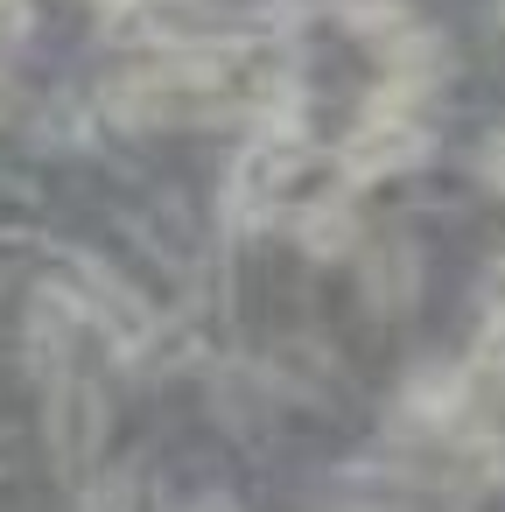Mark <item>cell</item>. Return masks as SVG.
I'll list each match as a JSON object with an SVG mask.
<instances>
[{
  "instance_id": "obj_9",
  "label": "cell",
  "mask_w": 505,
  "mask_h": 512,
  "mask_svg": "<svg viewBox=\"0 0 505 512\" xmlns=\"http://www.w3.org/2000/svg\"><path fill=\"white\" fill-rule=\"evenodd\" d=\"M29 29H36V0H0V50L29 43Z\"/></svg>"
},
{
  "instance_id": "obj_7",
  "label": "cell",
  "mask_w": 505,
  "mask_h": 512,
  "mask_svg": "<svg viewBox=\"0 0 505 512\" xmlns=\"http://www.w3.org/2000/svg\"><path fill=\"white\" fill-rule=\"evenodd\" d=\"M470 379H491L505 393V316H484L477 323V344H470Z\"/></svg>"
},
{
  "instance_id": "obj_4",
  "label": "cell",
  "mask_w": 505,
  "mask_h": 512,
  "mask_svg": "<svg viewBox=\"0 0 505 512\" xmlns=\"http://www.w3.org/2000/svg\"><path fill=\"white\" fill-rule=\"evenodd\" d=\"M295 239H302L316 260H337V253H351V246H358V211H351V197H316V204H302V225H295Z\"/></svg>"
},
{
  "instance_id": "obj_11",
  "label": "cell",
  "mask_w": 505,
  "mask_h": 512,
  "mask_svg": "<svg viewBox=\"0 0 505 512\" xmlns=\"http://www.w3.org/2000/svg\"><path fill=\"white\" fill-rule=\"evenodd\" d=\"M477 169H484V183H491V190H505V134H491V141H484V162H477Z\"/></svg>"
},
{
  "instance_id": "obj_2",
  "label": "cell",
  "mask_w": 505,
  "mask_h": 512,
  "mask_svg": "<svg viewBox=\"0 0 505 512\" xmlns=\"http://www.w3.org/2000/svg\"><path fill=\"white\" fill-rule=\"evenodd\" d=\"M428 155H435V134L414 113H365L337 148V176L344 183H386V176H400Z\"/></svg>"
},
{
  "instance_id": "obj_5",
  "label": "cell",
  "mask_w": 505,
  "mask_h": 512,
  "mask_svg": "<svg viewBox=\"0 0 505 512\" xmlns=\"http://www.w3.org/2000/svg\"><path fill=\"white\" fill-rule=\"evenodd\" d=\"M85 512H155V484L141 477V463H113L85 484Z\"/></svg>"
},
{
  "instance_id": "obj_8",
  "label": "cell",
  "mask_w": 505,
  "mask_h": 512,
  "mask_svg": "<svg viewBox=\"0 0 505 512\" xmlns=\"http://www.w3.org/2000/svg\"><path fill=\"white\" fill-rule=\"evenodd\" d=\"M330 8H337L358 36H372V43H379V36H393V29L407 22V15H400V0H330Z\"/></svg>"
},
{
  "instance_id": "obj_10",
  "label": "cell",
  "mask_w": 505,
  "mask_h": 512,
  "mask_svg": "<svg viewBox=\"0 0 505 512\" xmlns=\"http://www.w3.org/2000/svg\"><path fill=\"white\" fill-rule=\"evenodd\" d=\"M22 99H29V92H22V78H15L8 64H0V127H8V120H22Z\"/></svg>"
},
{
  "instance_id": "obj_3",
  "label": "cell",
  "mask_w": 505,
  "mask_h": 512,
  "mask_svg": "<svg viewBox=\"0 0 505 512\" xmlns=\"http://www.w3.org/2000/svg\"><path fill=\"white\" fill-rule=\"evenodd\" d=\"M470 393H477L470 365L421 358V365L400 379V421H414V428H456V421H463V407H470Z\"/></svg>"
},
{
  "instance_id": "obj_13",
  "label": "cell",
  "mask_w": 505,
  "mask_h": 512,
  "mask_svg": "<svg viewBox=\"0 0 505 512\" xmlns=\"http://www.w3.org/2000/svg\"><path fill=\"white\" fill-rule=\"evenodd\" d=\"M92 8H99L106 22H120V15H134V8H141V0H92Z\"/></svg>"
},
{
  "instance_id": "obj_12",
  "label": "cell",
  "mask_w": 505,
  "mask_h": 512,
  "mask_svg": "<svg viewBox=\"0 0 505 512\" xmlns=\"http://www.w3.org/2000/svg\"><path fill=\"white\" fill-rule=\"evenodd\" d=\"M190 512H246V505H239V498H225V491H204Z\"/></svg>"
},
{
  "instance_id": "obj_6",
  "label": "cell",
  "mask_w": 505,
  "mask_h": 512,
  "mask_svg": "<svg viewBox=\"0 0 505 512\" xmlns=\"http://www.w3.org/2000/svg\"><path fill=\"white\" fill-rule=\"evenodd\" d=\"M365 288H372L379 302H393V309H400V302H407V288H414V246H407V239H393V246L379 253V267H365Z\"/></svg>"
},
{
  "instance_id": "obj_1",
  "label": "cell",
  "mask_w": 505,
  "mask_h": 512,
  "mask_svg": "<svg viewBox=\"0 0 505 512\" xmlns=\"http://www.w3.org/2000/svg\"><path fill=\"white\" fill-rule=\"evenodd\" d=\"M43 435H50V463H57V477H64V484H92V463H99V442H106V393H99L85 372L50 379Z\"/></svg>"
}]
</instances>
